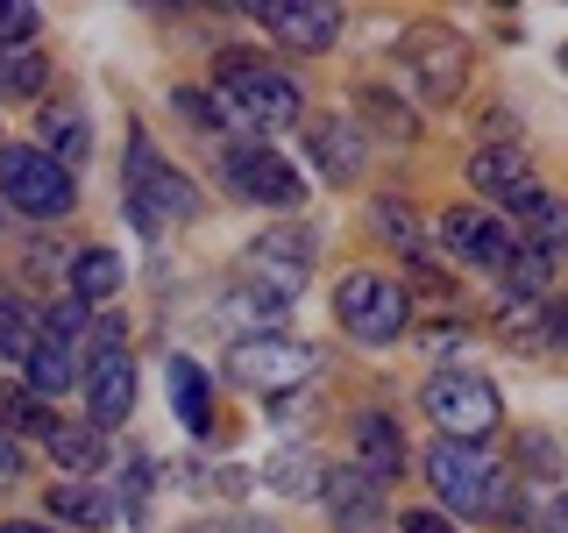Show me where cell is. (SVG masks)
Returning a JSON list of instances; mask_svg holds the SVG:
<instances>
[{"label":"cell","mask_w":568,"mask_h":533,"mask_svg":"<svg viewBox=\"0 0 568 533\" xmlns=\"http://www.w3.org/2000/svg\"><path fill=\"white\" fill-rule=\"evenodd\" d=\"M398 50H405V71H413L419 100H455L462 93V71H469V58H462V36L455 29H413Z\"/></svg>","instance_id":"7c38bea8"},{"label":"cell","mask_w":568,"mask_h":533,"mask_svg":"<svg viewBox=\"0 0 568 533\" xmlns=\"http://www.w3.org/2000/svg\"><path fill=\"white\" fill-rule=\"evenodd\" d=\"M58 520H71V526H85V533H100V526H114V497L106 491H93V484H50V497H43Z\"/></svg>","instance_id":"44dd1931"},{"label":"cell","mask_w":568,"mask_h":533,"mask_svg":"<svg viewBox=\"0 0 568 533\" xmlns=\"http://www.w3.org/2000/svg\"><path fill=\"white\" fill-rule=\"evenodd\" d=\"M334 320H342V328H348L363 349H384V342H398V334H405V320H413V299H405L398 278L355 271V278H342V292H334Z\"/></svg>","instance_id":"52a82bcc"},{"label":"cell","mask_w":568,"mask_h":533,"mask_svg":"<svg viewBox=\"0 0 568 533\" xmlns=\"http://www.w3.org/2000/svg\"><path fill=\"white\" fill-rule=\"evenodd\" d=\"M79 384H85V413H93L100 434L135 413V363H129V349H121L114 328H100V342H93V355H85Z\"/></svg>","instance_id":"30bf717a"},{"label":"cell","mask_w":568,"mask_h":533,"mask_svg":"<svg viewBox=\"0 0 568 533\" xmlns=\"http://www.w3.org/2000/svg\"><path fill=\"white\" fill-rule=\"evenodd\" d=\"M426 484L462 520H519V484L490 441H434L426 449Z\"/></svg>","instance_id":"6da1fadb"},{"label":"cell","mask_w":568,"mask_h":533,"mask_svg":"<svg viewBox=\"0 0 568 533\" xmlns=\"http://www.w3.org/2000/svg\"><path fill=\"white\" fill-rule=\"evenodd\" d=\"M185 533H277L271 520H200V526H185Z\"/></svg>","instance_id":"d6a6232c"},{"label":"cell","mask_w":568,"mask_h":533,"mask_svg":"<svg viewBox=\"0 0 568 533\" xmlns=\"http://www.w3.org/2000/svg\"><path fill=\"white\" fill-rule=\"evenodd\" d=\"M248 14L292 50H334L342 43V8H327V0H271V8H248Z\"/></svg>","instance_id":"4fadbf2b"},{"label":"cell","mask_w":568,"mask_h":533,"mask_svg":"<svg viewBox=\"0 0 568 533\" xmlns=\"http://www.w3.org/2000/svg\"><path fill=\"white\" fill-rule=\"evenodd\" d=\"M0 533H43V526H0Z\"/></svg>","instance_id":"e575fe53"},{"label":"cell","mask_w":568,"mask_h":533,"mask_svg":"<svg viewBox=\"0 0 568 533\" xmlns=\"http://www.w3.org/2000/svg\"><path fill=\"white\" fill-rule=\"evenodd\" d=\"M363 114L377 121L384 135H398V142H413V114L405 107H390V93H363Z\"/></svg>","instance_id":"f546056e"},{"label":"cell","mask_w":568,"mask_h":533,"mask_svg":"<svg viewBox=\"0 0 568 533\" xmlns=\"http://www.w3.org/2000/svg\"><path fill=\"white\" fill-rule=\"evenodd\" d=\"M440 242H448L469 271H505L511 249H519V235L505 228V213H484V207H448L440 213Z\"/></svg>","instance_id":"8fae6325"},{"label":"cell","mask_w":568,"mask_h":533,"mask_svg":"<svg viewBox=\"0 0 568 533\" xmlns=\"http://www.w3.org/2000/svg\"><path fill=\"white\" fill-rule=\"evenodd\" d=\"M164 378H171V405H178V420H185V434H206V426H213L206 370L192 363V355H171V363H164Z\"/></svg>","instance_id":"d6986e66"},{"label":"cell","mask_w":568,"mask_h":533,"mask_svg":"<svg viewBox=\"0 0 568 533\" xmlns=\"http://www.w3.org/2000/svg\"><path fill=\"white\" fill-rule=\"evenodd\" d=\"M22 484V449H14V434H0V491Z\"/></svg>","instance_id":"836d02e7"},{"label":"cell","mask_w":568,"mask_h":533,"mask_svg":"<svg viewBox=\"0 0 568 533\" xmlns=\"http://www.w3.org/2000/svg\"><path fill=\"white\" fill-rule=\"evenodd\" d=\"M398 533H455L448 512H398Z\"/></svg>","instance_id":"1f68e13d"},{"label":"cell","mask_w":568,"mask_h":533,"mask_svg":"<svg viewBox=\"0 0 568 533\" xmlns=\"http://www.w3.org/2000/svg\"><path fill=\"white\" fill-rule=\"evenodd\" d=\"M36 129H43V142H36V150H43V157H58L64 171L93 157V129H85V114H79V107H71V100L43 107V114H36Z\"/></svg>","instance_id":"2e32d148"},{"label":"cell","mask_w":568,"mask_h":533,"mask_svg":"<svg viewBox=\"0 0 568 533\" xmlns=\"http://www.w3.org/2000/svg\"><path fill=\"white\" fill-rule=\"evenodd\" d=\"M469 185L490 192V200H505V207H526L532 192H540V185H532V164L519 150H505V142H490V150L469 157Z\"/></svg>","instance_id":"5bb4252c"},{"label":"cell","mask_w":568,"mask_h":533,"mask_svg":"<svg viewBox=\"0 0 568 533\" xmlns=\"http://www.w3.org/2000/svg\"><path fill=\"white\" fill-rule=\"evenodd\" d=\"M221 185L242 192V200L256 207H277V213H298L306 207V178L284 150L271 142H221Z\"/></svg>","instance_id":"8992f818"},{"label":"cell","mask_w":568,"mask_h":533,"mask_svg":"<svg viewBox=\"0 0 568 533\" xmlns=\"http://www.w3.org/2000/svg\"><path fill=\"white\" fill-rule=\"evenodd\" d=\"M519 228H526V242L519 249H540V257H555L561 249V200H547V192H532V200L519 207Z\"/></svg>","instance_id":"cb8c5ba5"},{"label":"cell","mask_w":568,"mask_h":533,"mask_svg":"<svg viewBox=\"0 0 568 533\" xmlns=\"http://www.w3.org/2000/svg\"><path fill=\"white\" fill-rule=\"evenodd\" d=\"M227 378L248 384V391H298V384L320 378V349L292 342V334H242L227 349Z\"/></svg>","instance_id":"9c48e42d"},{"label":"cell","mask_w":568,"mask_h":533,"mask_svg":"<svg viewBox=\"0 0 568 533\" xmlns=\"http://www.w3.org/2000/svg\"><path fill=\"white\" fill-rule=\"evenodd\" d=\"M0 299H8V292H0Z\"/></svg>","instance_id":"d590c367"},{"label":"cell","mask_w":568,"mask_h":533,"mask_svg":"<svg viewBox=\"0 0 568 533\" xmlns=\"http://www.w3.org/2000/svg\"><path fill=\"white\" fill-rule=\"evenodd\" d=\"M306 271H313V235L306 228H271V235H256L248 257H242V284L256 292L263 313H277L284 299L306 292Z\"/></svg>","instance_id":"ba28073f"},{"label":"cell","mask_w":568,"mask_h":533,"mask_svg":"<svg viewBox=\"0 0 568 533\" xmlns=\"http://www.w3.org/2000/svg\"><path fill=\"white\" fill-rule=\"evenodd\" d=\"M121 292V257L114 249H79L71 257V299L79 306H100V299H114Z\"/></svg>","instance_id":"ffe728a7"},{"label":"cell","mask_w":568,"mask_h":533,"mask_svg":"<svg viewBox=\"0 0 568 533\" xmlns=\"http://www.w3.org/2000/svg\"><path fill=\"white\" fill-rule=\"evenodd\" d=\"M0 200L29 221H64L79 207V192H71V171L36 142H0Z\"/></svg>","instance_id":"5b68a950"},{"label":"cell","mask_w":568,"mask_h":533,"mask_svg":"<svg viewBox=\"0 0 568 533\" xmlns=\"http://www.w3.org/2000/svg\"><path fill=\"white\" fill-rule=\"evenodd\" d=\"M213 93H221V121L235 129H292L298 121V79L256 64V58H213Z\"/></svg>","instance_id":"7a4b0ae2"},{"label":"cell","mask_w":568,"mask_h":533,"mask_svg":"<svg viewBox=\"0 0 568 533\" xmlns=\"http://www.w3.org/2000/svg\"><path fill=\"white\" fill-rule=\"evenodd\" d=\"M377 235L405 242V249L419 257V228H413V207H405V200H377Z\"/></svg>","instance_id":"f1b7e54d"},{"label":"cell","mask_w":568,"mask_h":533,"mask_svg":"<svg viewBox=\"0 0 568 533\" xmlns=\"http://www.w3.org/2000/svg\"><path fill=\"white\" fill-rule=\"evenodd\" d=\"M271 484L277 491H320V470H313L306 455H277L271 462Z\"/></svg>","instance_id":"4dcf8cb0"},{"label":"cell","mask_w":568,"mask_h":533,"mask_svg":"<svg viewBox=\"0 0 568 533\" xmlns=\"http://www.w3.org/2000/svg\"><path fill=\"white\" fill-rule=\"evenodd\" d=\"M50 86V64H43V50L22 43V50H0V100H36Z\"/></svg>","instance_id":"603a6c76"},{"label":"cell","mask_w":568,"mask_h":533,"mask_svg":"<svg viewBox=\"0 0 568 533\" xmlns=\"http://www.w3.org/2000/svg\"><path fill=\"white\" fill-rule=\"evenodd\" d=\"M29 349H36L29 313L14 306V299H0V363H29Z\"/></svg>","instance_id":"4316f807"},{"label":"cell","mask_w":568,"mask_h":533,"mask_svg":"<svg viewBox=\"0 0 568 533\" xmlns=\"http://www.w3.org/2000/svg\"><path fill=\"white\" fill-rule=\"evenodd\" d=\"M36 29H43V14H36L29 0H0V50L36 43Z\"/></svg>","instance_id":"83f0119b"},{"label":"cell","mask_w":568,"mask_h":533,"mask_svg":"<svg viewBox=\"0 0 568 533\" xmlns=\"http://www.w3.org/2000/svg\"><path fill=\"white\" fill-rule=\"evenodd\" d=\"M426 420L440 426V441H490L497 420H505V405H497V384L484 370H434L419 391Z\"/></svg>","instance_id":"3957f363"},{"label":"cell","mask_w":568,"mask_h":533,"mask_svg":"<svg viewBox=\"0 0 568 533\" xmlns=\"http://www.w3.org/2000/svg\"><path fill=\"white\" fill-rule=\"evenodd\" d=\"M71 384H79V363H71V349L36 334V349H29V399H58V391H71Z\"/></svg>","instance_id":"7402d4cb"},{"label":"cell","mask_w":568,"mask_h":533,"mask_svg":"<svg viewBox=\"0 0 568 533\" xmlns=\"http://www.w3.org/2000/svg\"><path fill=\"white\" fill-rule=\"evenodd\" d=\"M43 449L58 455L64 470H79V476H85V470H100V462H106V441H100V426H58V434H50Z\"/></svg>","instance_id":"d4e9b609"},{"label":"cell","mask_w":568,"mask_h":533,"mask_svg":"<svg viewBox=\"0 0 568 533\" xmlns=\"http://www.w3.org/2000/svg\"><path fill=\"white\" fill-rule=\"evenodd\" d=\"M129 213H135L142 235H164L171 221H192V213H200L192 178L171 171L164 157L150 150V135H129Z\"/></svg>","instance_id":"277c9868"},{"label":"cell","mask_w":568,"mask_h":533,"mask_svg":"<svg viewBox=\"0 0 568 533\" xmlns=\"http://www.w3.org/2000/svg\"><path fill=\"white\" fill-rule=\"evenodd\" d=\"M14 426H22V434H36V441L58 434V420H50L43 405L29 399V391H0V434H14Z\"/></svg>","instance_id":"484cf974"},{"label":"cell","mask_w":568,"mask_h":533,"mask_svg":"<svg viewBox=\"0 0 568 533\" xmlns=\"http://www.w3.org/2000/svg\"><path fill=\"white\" fill-rule=\"evenodd\" d=\"M306 142L320 157V178H334V185H355V178H363V135H355L348 121H313Z\"/></svg>","instance_id":"e0dca14e"},{"label":"cell","mask_w":568,"mask_h":533,"mask_svg":"<svg viewBox=\"0 0 568 533\" xmlns=\"http://www.w3.org/2000/svg\"><path fill=\"white\" fill-rule=\"evenodd\" d=\"M320 491H327V505H334V520H342L348 533H369L384 520V484L377 476H363V470H334V476H320Z\"/></svg>","instance_id":"9a60e30c"},{"label":"cell","mask_w":568,"mask_h":533,"mask_svg":"<svg viewBox=\"0 0 568 533\" xmlns=\"http://www.w3.org/2000/svg\"><path fill=\"white\" fill-rule=\"evenodd\" d=\"M355 441H363V476H377V484H390V476L405 470L398 420H390V413H355Z\"/></svg>","instance_id":"ac0fdd59"}]
</instances>
